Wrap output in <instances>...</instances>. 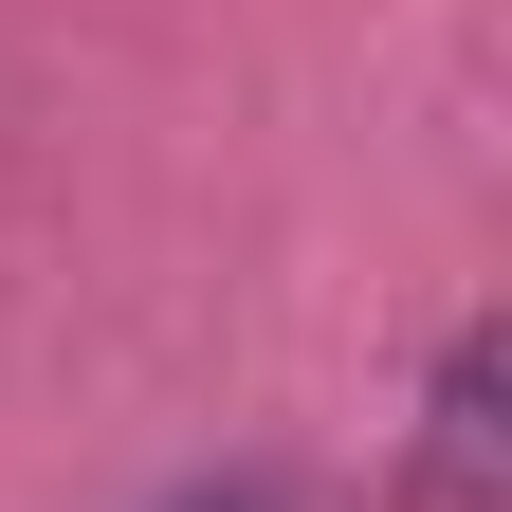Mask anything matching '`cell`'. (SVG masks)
<instances>
[{"mask_svg": "<svg viewBox=\"0 0 512 512\" xmlns=\"http://www.w3.org/2000/svg\"><path fill=\"white\" fill-rule=\"evenodd\" d=\"M403 494H421V512H512V348H494V330H439Z\"/></svg>", "mask_w": 512, "mask_h": 512, "instance_id": "obj_1", "label": "cell"}, {"mask_svg": "<svg viewBox=\"0 0 512 512\" xmlns=\"http://www.w3.org/2000/svg\"><path fill=\"white\" fill-rule=\"evenodd\" d=\"M165 512H293V476H183Z\"/></svg>", "mask_w": 512, "mask_h": 512, "instance_id": "obj_2", "label": "cell"}]
</instances>
